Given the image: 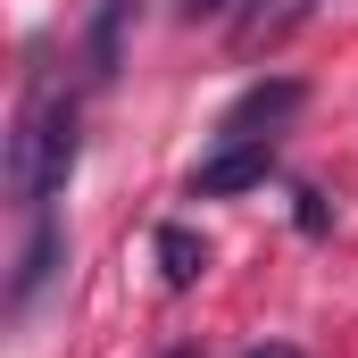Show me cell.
<instances>
[{
  "label": "cell",
  "instance_id": "cell-1",
  "mask_svg": "<svg viewBox=\"0 0 358 358\" xmlns=\"http://www.w3.org/2000/svg\"><path fill=\"white\" fill-rule=\"evenodd\" d=\"M76 150H84V134H76V100H67L59 84H34L25 108H17V125H8V200L42 208L59 183L76 176Z\"/></svg>",
  "mask_w": 358,
  "mask_h": 358
},
{
  "label": "cell",
  "instance_id": "cell-6",
  "mask_svg": "<svg viewBox=\"0 0 358 358\" xmlns=\"http://www.w3.org/2000/svg\"><path fill=\"white\" fill-rule=\"evenodd\" d=\"M50 267H59V225H50V217H34V242L17 250V292H8V300L25 308V300L42 292V275H50Z\"/></svg>",
  "mask_w": 358,
  "mask_h": 358
},
{
  "label": "cell",
  "instance_id": "cell-5",
  "mask_svg": "<svg viewBox=\"0 0 358 358\" xmlns=\"http://www.w3.org/2000/svg\"><path fill=\"white\" fill-rule=\"evenodd\" d=\"M159 275H167V292H192L208 275V242L192 225H159Z\"/></svg>",
  "mask_w": 358,
  "mask_h": 358
},
{
  "label": "cell",
  "instance_id": "cell-4",
  "mask_svg": "<svg viewBox=\"0 0 358 358\" xmlns=\"http://www.w3.org/2000/svg\"><path fill=\"white\" fill-rule=\"evenodd\" d=\"M308 8H317V0H250V8L234 17V50L259 59V50H275V42H292V34L308 25Z\"/></svg>",
  "mask_w": 358,
  "mask_h": 358
},
{
  "label": "cell",
  "instance_id": "cell-3",
  "mask_svg": "<svg viewBox=\"0 0 358 358\" xmlns=\"http://www.w3.org/2000/svg\"><path fill=\"white\" fill-rule=\"evenodd\" d=\"M300 108V84L292 76H275V84H250L225 117H217V142H275V125Z\"/></svg>",
  "mask_w": 358,
  "mask_h": 358
},
{
  "label": "cell",
  "instance_id": "cell-2",
  "mask_svg": "<svg viewBox=\"0 0 358 358\" xmlns=\"http://www.w3.org/2000/svg\"><path fill=\"white\" fill-rule=\"evenodd\" d=\"M275 176V142H217L192 176V200H225V192H259Z\"/></svg>",
  "mask_w": 358,
  "mask_h": 358
},
{
  "label": "cell",
  "instance_id": "cell-9",
  "mask_svg": "<svg viewBox=\"0 0 358 358\" xmlns=\"http://www.w3.org/2000/svg\"><path fill=\"white\" fill-rule=\"evenodd\" d=\"M250 358H300V350H283V342H267V350H250Z\"/></svg>",
  "mask_w": 358,
  "mask_h": 358
},
{
  "label": "cell",
  "instance_id": "cell-8",
  "mask_svg": "<svg viewBox=\"0 0 358 358\" xmlns=\"http://www.w3.org/2000/svg\"><path fill=\"white\" fill-rule=\"evenodd\" d=\"M176 8L183 17H208V8H225V0H176Z\"/></svg>",
  "mask_w": 358,
  "mask_h": 358
},
{
  "label": "cell",
  "instance_id": "cell-7",
  "mask_svg": "<svg viewBox=\"0 0 358 358\" xmlns=\"http://www.w3.org/2000/svg\"><path fill=\"white\" fill-rule=\"evenodd\" d=\"M125 17H134V0H100V17H92V76H117V50H125Z\"/></svg>",
  "mask_w": 358,
  "mask_h": 358
}]
</instances>
